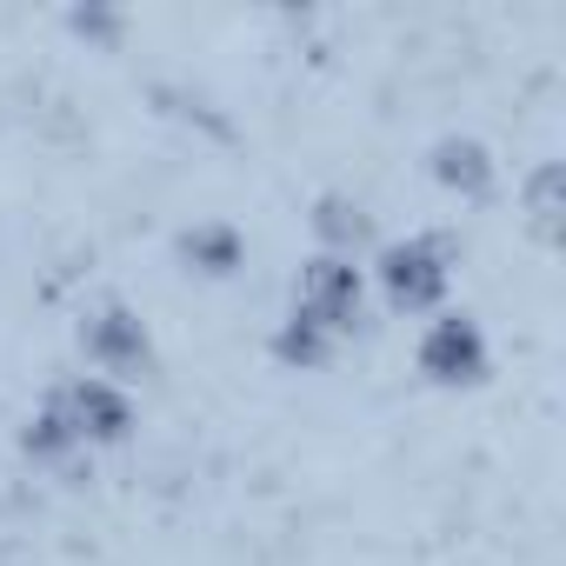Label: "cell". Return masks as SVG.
<instances>
[{
    "label": "cell",
    "mask_w": 566,
    "mask_h": 566,
    "mask_svg": "<svg viewBox=\"0 0 566 566\" xmlns=\"http://www.w3.org/2000/svg\"><path fill=\"white\" fill-rule=\"evenodd\" d=\"M427 367H433L440 380H467V374L480 367V340H473V327L447 321V327H440V340L427 347Z\"/></svg>",
    "instance_id": "obj_1"
}]
</instances>
